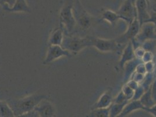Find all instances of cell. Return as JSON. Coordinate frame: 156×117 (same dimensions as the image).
<instances>
[{"label":"cell","instance_id":"obj_3","mask_svg":"<svg viewBox=\"0 0 156 117\" xmlns=\"http://www.w3.org/2000/svg\"><path fill=\"white\" fill-rule=\"evenodd\" d=\"M93 37L87 36L81 37L77 35H64L61 46L70 52L72 55H76L85 48L93 46Z\"/></svg>","mask_w":156,"mask_h":117},{"label":"cell","instance_id":"obj_39","mask_svg":"<svg viewBox=\"0 0 156 117\" xmlns=\"http://www.w3.org/2000/svg\"></svg>","mask_w":156,"mask_h":117},{"label":"cell","instance_id":"obj_29","mask_svg":"<svg viewBox=\"0 0 156 117\" xmlns=\"http://www.w3.org/2000/svg\"><path fill=\"white\" fill-rule=\"evenodd\" d=\"M146 52V51L143 48V47L142 46H138L136 48L134 49V52H135V57L137 58L141 59L144 54V53Z\"/></svg>","mask_w":156,"mask_h":117},{"label":"cell","instance_id":"obj_35","mask_svg":"<svg viewBox=\"0 0 156 117\" xmlns=\"http://www.w3.org/2000/svg\"><path fill=\"white\" fill-rule=\"evenodd\" d=\"M151 94L154 100V101L156 103V77L154 78L152 85L151 86Z\"/></svg>","mask_w":156,"mask_h":117},{"label":"cell","instance_id":"obj_34","mask_svg":"<svg viewBox=\"0 0 156 117\" xmlns=\"http://www.w3.org/2000/svg\"><path fill=\"white\" fill-rule=\"evenodd\" d=\"M126 84L128 85L130 88H132L134 90H135L139 85V84L138 83H137L136 81L132 79H130L128 81H127Z\"/></svg>","mask_w":156,"mask_h":117},{"label":"cell","instance_id":"obj_38","mask_svg":"<svg viewBox=\"0 0 156 117\" xmlns=\"http://www.w3.org/2000/svg\"><path fill=\"white\" fill-rule=\"evenodd\" d=\"M133 1H135H135H136V0H133Z\"/></svg>","mask_w":156,"mask_h":117},{"label":"cell","instance_id":"obj_15","mask_svg":"<svg viewBox=\"0 0 156 117\" xmlns=\"http://www.w3.org/2000/svg\"><path fill=\"white\" fill-rule=\"evenodd\" d=\"M144 108V106L141 103L139 100H131L125 105L123 110L121 113V114L119 115V117H124L127 116L136 111L139 110H143Z\"/></svg>","mask_w":156,"mask_h":117},{"label":"cell","instance_id":"obj_13","mask_svg":"<svg viewBox=\"0 0 156 117\" xmlns=\"http://www.w3.org/2000/svg\"><path fill=\"white\" fill-rule=\"evenodd\" d=\"M113 97L111 90H107L100 96L97 102L93 105V109L95 108H104L110 107L113 102Z\"/></svg>","mask_w":156,"mask_h":117},{"label":"cell","instance_id":"obj_21","mask_svg":"<svg viewBox=\"0 0 156 117\" xmlns=\"http://www.w3.org/2000/svg\"><path fill=\"white\" fill-rule=\"evenodd\" d=\"M126 104H118L113 103L110 107V117H119Z\"/></svg>","mask_w":156,"mask_h":117},{"label":"cell","instance_id":"obj_14","mask_svg":"<svg viewBox=\"0 0 156 117\" xmlns=\"http://www.w3.org/2000/svg\"><path fill=\"white\" fill-rule=\"evenodd\" d=\"M142 62H143L141 59L135 58L134 59L127 62L124 65V69H123L125 71L124 78V84H125L127 81H128L130 80L132 74L136 70L137 66Z\"/></svg>","mask_w":156,"mask_h":117},{"label":"cell","instance_id":"obj_5","mask_svg":"<svg viewBox=\"0 0 156 117\" xmlns=\"http://www.w3.org/2000/svg\"><path fill=\"white\" fill-rule=\"evenodd\" d=\"M150 40H156V26L151 22L144 23L140 26V31L136 37L132 40L134 49L144 42Z\"/></svg>","mask_w":156,"mask_h":117},{"label":"cell","instance_id":"obj_20","mask_svg":"<svg viewBox=\"0 0 156 117\" xmlns=\"http://www.w3.org/2000/svg\"><path fill=\"white\" fill-rule=\"evenodd\" d=\"M15 117L13 111L8 103L0 101V117Z\"/></svg>","mask_w":156,"mask_h":117},{"label":"cell","instance_id":"obj_12","mask_svg":"<svg viewBox=\"0 0 156 117\" xmlns=\"http://www.w3.org/2000/svg\"><path fill=\"white\" fill-rule=\"evenodd\" d=\"M136 57L134 52V47L133 46L132 41H130L125 45V46L122 51L121 58L118 64L119 69L123 70L124 65L127 62L134 59Z\"/></svg>","mask_w":156,"mask_h":117},{"label":"cell","instance_id":"obj_16","mask_svg":"<svg viewBox=\"0 0 156 117\" xmlns=\"http://www.w3.org/2000/svg\"><path fill=\"white\" fill-rule=\"evenodd\" d=\"M64 35V31L61 27L54 29L50 35L48 39V45L61 46Z\"/></svg>","mask_w":156,"mask_h":117},{"label":"cell","instance_id":"obj_36","mask_svg":"<svg viewBox=\"0 0 156 117\" xmlns=\"http://www.w3.org/2000/svg\"><path fill=\"white\" fill-rule=\"evenodd\" d=\"M150 18L149 20L147 21V22H150L153 23L156 27V11L150 10Z\"/></svg>","mask_w":156,"mask_h":117},{"label":"cell","instance_id":"obj_10","mask_svg":"<svg viewBox=\"0 0 156 117\" xmlns=\"http://www.w3.org/2000/svg\"><path fill=\"white\" fill-rule=\"evenodd\" d=\"M39 117H52L56 115V108L55 105L47 98L42 100L35 107Z\"/></svg>","mask_w":156,"mask_h":117},{"label":"cell","instance_id":"obj_2","mask_svg":"<svg viewBox=\"0 0 156 117\" xmlns=\"http://www.w3.org/2000/svg\"><path fill=\"white\" fill-rule=\"evenodd\" d=\"M74 0H65L59 12V25L65 35L76 32V23L73 13Z\"/></svg>","mask_w":156,"mask_h":117},{"label":"cell","instance_id":"obj_22","mask_svg":"<svg viewBox=\"0 0 156 117\" xmlns=\"http://www.w3.org/2000/svg\"><path fill=\"white\" fill-rule=\"evenodd\" d=\"M110 107L104 108H95L91 110L88 117H108L110 115Z\"/></svg>","mask_w":156,"mask_h":117},{"label":"cell","instance_id":"obj_26","mask_svg":"<svg viewBox=\"0 0 156 117\" xmlns=\"http://www.w3.org/2000/svg\"><path fill=\"white\" fill-rule=\"evenodd\" d=\"M145 91H146L144 89L143 87L141 85H139V87L135 90L134 96H133V97L132 98V100H139L143 96V94L144 93Z\"/></svg>","mask_w":156,"mask_h":117},{"label":"cell","instance_id":"obj_9","mask_svg":"<svg viewBox=\"0 0 156 117\" xmlns=\"http://www.w3.org/2000/svg\"><path fill=\"white\" fill-rule=\"evenodd\" d=\"M140 25L138 21V20L136 18L129 25L126 31L119 37L115 39L117 43L119 45L122 46L125 45L129 42L132 41L134 39L137 33L140 31Z\"/></svg>","mask_w":156,"mask_h":117},{"label":"cell","instance_id":"obj_28","mask_svg":"<svg viewBox=\"0 0 156 117\" xmlns=\"http://www.w3.org/2000/svg\"><path fill=\"white\" fill-rule=\"evenodd\" d=\"M132 76H133V77H131L130 79H132V80H135V81H136L137 83H138L140 85L143 81V79L144 78V76H145V74L135 72L133 73V74H132Z\"/></svg>","mask_w":156,"mask_h":117},{"label":"cell","instance_id":"obj_31","mask_svg":"<svg viewBox=\"0 0 156 117\" xmlns=\"http://www.w3.org/2000/svg\"><path fill=\"white\" fill-rule=\"evenodd\" d=\"M144 65H145L147 73H154V70L156 69V66H155L154 63L153 62V61L149 62L144 63Z\"/></svg>","mask_w":156,"mask_h":117},{"label":"cell","instance_id":"obj_19","mask_svg":"<svg viewBox=\"0 0 156 117\" xmlns=\"http://www.w3.org/2000/svg\"><path fill=\"white\" fill-rule=\"evenodd\" d=\"M139 100L144 108H150L156 104V102L154 101L152 96L151 87L147 90L144 92L143 96L139 99Z\"/></svg>","mask_w":156,"mask_h":117},{"label":"cell","instance_id":"obj_24","mask_svg":"<svg viewBox=\"0 0 156 117\" xmlns=\"http://www.w3.org/2000/svg\"><path fill=\"white\" fill-rule=\"evenodd\" d=\"M121 91L123 92V93L125 95V96L126 97L129 101L132 100V98L133 97V96H134L135 90H133L132 88H130L128 85H126V83L124 84L122 88Z\"/></svg>","mask_w":156,"mask_h":117},{"label":"cell","instance_id":"obj_23","mask_svg":"<svg viewBox=\"0 0 156 117\" xmlns=\"http://www.w3.org/2000/svg\"><path fill=\"white\" fill-rule=\"evenodd\" d=\"M154 73H146L145 74L144 78L143 79V81L140 84L141 85L145 91L147 90L151 86L152 83L156 77H154Z\"/></svg>","mask_w":156,"mask_h":117},{"label":"cell","instance_id":"obj_27","mask_svg":"<svg viewBox=\"0 0 156 117\" xmlns=\"http://www.w3.org/2000/svg\"><path fill=\"white\" fill-rule=\"evenodd\" d=\"M16 0H0V4L3 8H11L13 7Z\"/></svg>","mask_w":156,"mask_h":117},{"label":"cell","instance_id":"obj_8","mask_svg":"<svg viewBox=\"0 0 156 117\" xmlns=\"http://www.w3.org/2000/svg\"><path fill=\"white\" fill-rule=\"evenodd\" d=\"M72 55L70 52L64 49L61 46L51 45L48 47L46 58L43 63L44 65H48L62 57H71Z\"/></svg>","mask_w":156,"mask_h":117},{"label":"cell","instance_id":"obj_7","mask_svg":"<svg viewBox=\"0 0 156 117\" xmlns=\"http://www.w3.org/2000/svg\"><path fill=\"white\" fill-rule=\"evenodd\" d=\"M93 46L102 53L117 52L122 47L117 43L115 39H105L94 37Z\"/></svg>","mask_w":156,"mask_h":117},{"label":"cell","instance_id":"obj_33","mask_svg":"<svg viewBox=\"0 0 156 117\" xmlns=\"http://www.w3.org/2000/svg\"><path fill=\"white\" fill-rule=\"evenodd\" d=\"M143 110L147 112L153 117H156V104L150 108H144Z\"/></svg>","mask_w":156,"mask_h":117},{"label":"cell","instance_id":"obj_1","mask_svg":"<svg viewBox=\"0 0 156 117\" xmlns=\"http://www.w3.org/2000/svg\"><path fill=\"white\" fill-rule=\"evenodd\" d=\"M48 97L46 94H33L16 100L9 101L8 104L13 111L15 117H20L23 114L32 111L43 99Z\"/></svg>","mask_w":156,"mask_h":117},{"label":"cell","instance_id":"obj_25","mask_svg":"<svg viewBox=\"0 0 156 117\" xmlns=\"http://www.w3.org/2000/svg\"><path fill=\"white\" fill-rule=\"evenodd\" d=\"M129 101L125 96V95L122 91H120L115 98L113 100V103L118 104H127Z\"/></svg>","mask_w":156,"mask_h":117},{"label":"cell","instance_id":"obj_18","mask_svg":"<svg viewBox=\"0 0 156 117\" xmlns=\"http://www.w3.org/2000/svg\"><path fill=\"white\" fill-rule=\"evenodd\" d=\"M8 12L30 13L31 10L26 0H16L15 5L11 8H4Z\"/></svg>","mask_w":156,"mask_h":117},{"label":"cell","instance_id":"obj_4","mask_svg":"<svg viewBox=\"0 0 156 117\" xmlns=\"http://www.w3.org/2000/svg\"><path fill=\"white\" fill-rule=\"evenodd\" d=\"M73 13L76 23V32L87 31L95 22L96 18L85 10L80 0H74Z\"/></svg>","mask_w":156,"mask_h":117},{"label":"cell","instance_id":"obj_6","mask_svg":"<svg viewBox=\"0 0 156 117\" xmlns=\"http://www.w3.org/2000/svg\"><path fill=\"white\" fill-rule=\"evenodd\" d=\"M117 13L120 16L121 20L129 25L137 18L135 2L133 0H125Z\"/></svg>","mask_w":156,"mask_h":117},{"label":"cell","instance_id":"obj_30","mask_svg":"<svg viewBox=\"0 0 156 117\" xmlns=\"http://www.w3.org/2000/svg\"><path fill=\"white\" fill-rule=\"evenodd\" d=\"M153 58L154 57H153V52H150V51H146L142 58V60L144 63H146L147 62L153 61Z\"/></svg>","mask_w":156,"mask_h":117},{"label":"cell","instance_id":"obj_32","mask_svg":"<svg viewBox=\"0 0 156 117\" xmlns=\"http://www.w3.org/2000/svg\"><path fill=\"white\" fill-rule=\"evenodd\" d=\"M135 72L141 73V74H146L147 72H146V67H145L144 63L142 62V63H140V64H139L137 66Z\"/></svg>","mask_w":156,"mask_h":117},{"label":"cell","instance_id":"obj_11","mask_svg":"<svg viewBox=\"0 0 156 117\" xmlns=\"http://www.w3.org/2000/svg\"><path fill=\"white\" fill-rule=\"evenodd\" d=\"M135 7L137 19L141 26L144 23L147 22L150 18L149 7L147 0H136Z\"/></svg>","mask_w":156,"mask_h":117},{"label":"cell","instance_id":"obj_17","mask_svg":"<svg viewBox=\"0 0 156 117\" xmlns=\"http://www.w3.org/2000/svg\"><path fill=\"white\" fill-rule=\"evenodd\" d=\"M101 20L109 23L112 26H114L118 20H121V17L117 12H114L110 9H105L101 14Z\"/></svg>","mask_w":156,"mask_h":117},{"label":"cell","instance_id":"obj_37","mask_svg":"<svg viewBox=\"0 0 156 117\" xmlns=\"http://www.w3.org/2000/svg\"><path fill=\"white\" fill-rule=\"evenodd\" d=\"M150 11H156V0H147Z\"/></svg>","mask_w":156,"mask_h":117}]
</instances>
